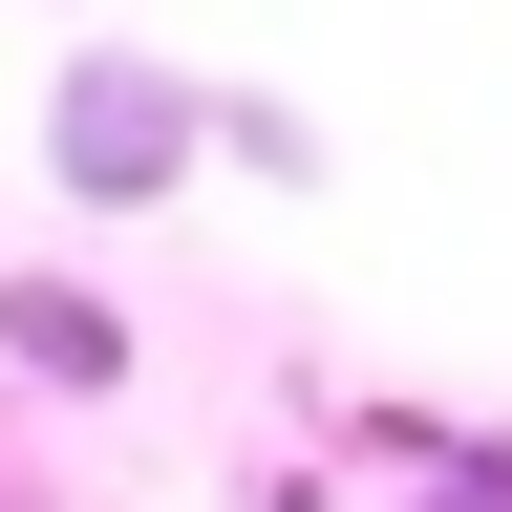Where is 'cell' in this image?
<instances>
[{
  "instance_id": "7a4b0ae2",
  "label": "cell",
  "mask_w": 512,
  "mask_h": 512,
  "mask_svg": "<svg viewBox=\"0 0 512 512\" xmlns=\"http://www.w3.org/2000/svg\"><path fill=\"white\" fill-rule=\"evenodd\" d=\"M0 363H43V384H128V320L86 278H0Z\"/></svg>"
},
{
  "instance_id": "6da1fadb",
  "label": "cell",
  "mask_w": 512,
  "mask_h": 512,
  "mask_svg": "<svg viewBox=\"0 0 512 512\" xmlns=\"http://www.w3.org/2000/svg\"><path fill=\"white\" fill-rule=\"evenodd\" d=\"M192 128H214V86H171V64H64V107H43V171L86 192V214H150V192L192 171Z\"/></svg>"
}]
</instances>
